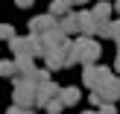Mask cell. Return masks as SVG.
Listing matches in <instances>:
<instances>
[{
	"label": "cell",
	"mask_w": 120,
	"mask_h": 114,
	"mask_svg": "<svg viewBox=\"0 0 120 114\" xmlns=\"http://www.w3.org/2000/svg\"><path fill=\"white\" fill-rule=\"evenodd\" d=\"M79 35H85V38H97L100 35V23L91 15V9H79Z\"/></svg>",
	"instance_id": "7"
},
{
	"label": "cell",
	"mask_w": 120,
	"mask_h": 114,
	"mask_svg": "<svg viewBox=\"0 0 120 114\" xmlns=\"http://www.w3.org/2000/svg\"><path fill=\"white\" fill-rule=\"evenodd\" d=\"M70 12H73V6H70L68 0H53V3H50V15L59 18V21H62L64 15H70Z\"/></svg>",
	"instance_id": "13"
},
{
	"label": "cell",
	"mask_w": 120,
	"mask_h": 114,
	"mask_svg": "<svg viewBox=\"0 0 120 114\" xmlns=\"http://www.w3.org/2000/svg\"><path fill=\"white\" fill-rule=\"evenodd\" d=\"M114 70H117V73H120V56L114 59Z\"/></svg>",
	"instance_id": "20"
},
{
	"label": "cell",
	"mask_w": 120,
	"mask_h": 114,
	"mask_svg": "<svg viewBox=\"0 0 120 114\" xmlns=\"http://www.w3.org/2000/svg\"><path fill=\"white\" fill-rule=\"evenodd\" d=\"M12 103H15V105H23V108H35V105H38V88H35L32 82H15Z\"/></svg>",
	"instance_id": "4"
},
{
	"label": "cell",
	"mask_w": 120,
	"mask_h": 114,
	"mask_svg": "<svg viewBox=\"0 0 120 114\" xmlns=\"http://www.w3.org/2000/svg\"><path fill=\"white\" fill-rule=\"evenodd\" d=\"M111 12H114V3H94V9H91V15L97 18V23H100V29H103L105 23H111Z\"/></svg>",
	"instance_id": "9"
},
{
	"label": "cell",
	"mask_w": 120,
	"mask_h": 114,
	"mask_svg": "<svg viewBox=\"0 0 120 114\" xmlns=\"http://www.w3.org/2000/svg\"><path fill=\"white\" fill-rule=\"evenodd\" d=\"M59 94H62V88H59L53 79H50V82H44V85H38V105L44 108V105L50 103V99H56Z\"/></svg>",
	"instance_id": "8"
},
{
	"label": "cell",
	"mask_w": 120,
	"mask_h": 114,
	"mask_svg": "<svg viewBox=\"0 0 120 114\" xmlns=\"http://www.w3.org/2000/svg\"><path fill=\"white\" fill-rule=\"evenodd\" d=\"M59 29H62L68 38H70V35H76V32H79V12H70V15H64L62 21H59Z\"/></svg>",
	"instance_id": "10"
},
{
	"label": "cell",
	"mask_w": 120,
	"mask_h": 114,
	"mask_svg": "<svg viewBox=\"0 0 120 114\" xmlns=\"http://www.w3.org/2000/svg\"><path fill=\"white\" fill-rule=\"evenodd\" d=\"M32 3H35V0H15L18 9H32Z\"/></svg>",
	"instance_id": "17"
},
{
	"label": "cell",
	"mask_w": 120,
	"mask_h": 114,
	"mask_svg": "<svg viewBox=\"0 0 120 114\" xmlns=\"http://www.w3.org/2000/svg\"><path fill=\"white\" fill-rule=\"evenodd\" d=\"M100 114H117V108H114V105H103V108H97Z\"/></svg>",
	"instance_id": "18"
},
{
	"label": "cell",
	"mask_w": 120,
	"mask_h": 114,
	"mask_svg": "<svg viewBox=\"0 0 120 114\" xmlns=\"http://www.w3.org/2000/svg\"><path fill=\"white\" fill-rule=\"evenodd\" d=\"M9 50H12V56H41V47H38V38L35 35H18V38H12L9 41Z\"/></svg>",
	"instance_id": "5"
},
{
	"label": "cell",
	"mask_w": 120,
	"mask_h": 114,
	"mask_svg": "<svg viewBox=\"0 0 120 114\" xmlns=\"http://www.w3.org/2000/svg\"><path fill=\"white\" fill-rule=\"evenodd\" d=\"M0 76H3V79H12V82L18 79V64H15V59H0Z\"/></svg>",
	"instance_id": "12"
},
{
	"label": "cell",
	"mask_w": 120,
	"mask_h": 114,
	"mask_svg": "<svg viewBox=\"0 0 120 114\" xmlns=\"http://www.w3.org/2000/svg\"><path fill=\"white\" fill-rule=\"evenodd\" d=\"M6 114H32V108H23V105H12Z\"/></svg>",
	"instance_id": "16"
},
{
	"label": "cell",
	"mask_w": 120,
	"mask_h": 114,
	"mask_svg": "<svg viewBox=\"0 0 120 114\" xmlns=\"http://www.w3.org/2000/svg\"><path fill=\"white\" fill-rule=\"evenodd\" d=\"M111 79H114V73H111V67H105V64H88V67H82V82H85L88 91H100V88H105Z\"/></svg>",
	"instance_id": "2"
},
{
	"label": "cell",
	"mask_w": 120,
	"mask_h": 114,
	"mask_svg": "<svg viewBox=\"0 0 120 114\" xmlns=\"http://www.w3.org/2000/svg\"><path fill=\"white\" fill-rule=\"evenodd\" d=\"M120 99V82L111 79L105 88H100V91H91V97H88V103L94 105V108H103V105H114Z\"/></svg>",
	"instance_id": "3"
},
{
	"label": "cell",
	"mask_w": 120,
	"mask_h": 114,
	"mask_svg": "<svg viewBox=\"0 0 120 114\" xmlns=\"http://www.w3.org/2000/svg\"><path fill=\"white\" fill-rule=\"evenodd\" d=\"M82 114H100V111L97 108H88V111H82Z\"/></svg>",
	"instance_id": "21"
},
{
	"label": "cell",
	"mask_w": 120,
	"mask_h": 114,
	"mask_svg": "<svg viewBox=\"0 0 120 114\" xmlns=\"http://www.w3.org/2000/svg\"><path fill=\"white\" fill-rule=\"evenodd\" d=\"M79 97H82V94H79V88H76V85H68V88H62V94H59V99L64 103V108H73V105L79 103Z\"/></svg>",
	"instance_id": "11"
},
{
	"label": "cell",
	"mask_w": 120,
	"mask_h": 114,
	"mask_svg": "<svg viewBox=\"0 0 120 114\" xmlns=\"http://www.w3.org/2000/svg\"><path fill=\"white\" fill-rule=\"evenodd\" d=\"M97 3H111V0H97Z\"/></svg>",
	"instance_id": "23"
},
{
	"label": "cell",
	"mask_w": 120,
	"mask_h": 114,
	"mask_svg": "<svg viewBox=\"0 0 120 114\" xmlns=\"http://www.w3.org/2000/svg\"><path fill=\"white\" fill-rule=\"evenodd\" d=\"M12 38H18L15 26H12V23H0V41H12Z\"/></svg>",
	"instance_id": "14"
},
{
	"label": "cell",
	"mask_w": 120,
	"mask_h": 114,
	"mask_svg": "<svg viewBox=\"0 0 120 114\" xmlns=\"http://www.w3.org/2000/svg\"><path fill=\"white\" fill-rule=\"evenodd\" d=\"M53 29H59V18H53L50 12L29 18V35H47V32H53Z\"/></svg>",
	"instance_id": "6"
},
{
	"label": "cell",
	"mask_w": 120,
	"mask_h": 114,
	"mask_svg": "<svg viewBox=\"0 0 120 114\" xmlns=\"http://www.w3.org/2000/svg\"><path fill=\"white\" fill-rule=\"evenodd\" d=\"M114 12H117V15H120V0H114Z\"/></svg>",
	"instance_id": "22"
},
{
	"label": "cell",
	"mask_w": 120,
	"mask_h": 114,
	"mask_svg": "<svg viewBox=\"0 0 120 114\" xmlns=\"http://www.w3.org/2000/svg\"><path fill=\"white\" fill-rule=\"evenodd\" d=\"M62 108H64V103H62L59 97H56V99H50V103L44 105V111H47V114H62Z\"/></svg>",
	"instance_id": "15"
},
{
	"label": "cell",
	"mask_w": 120,
	"mask_h": 114,
	"mask_svg": "<svg viewBox=\"0 0 120 114\" xmlns=\"http://www.w3.org/2000/svg\"><path fill=\"white\" fill-rule=\"evenodd\" d=\"M70 6H73V9H79V6H85V3H91V0H68Z\"/></svg>",
	"instance_id": "19"
},
{
	"label": "cell",
	"mask_w": 120,
	"mask_h": 114,
	"mask_svg": "<svg viewBox=\"0 0 120 114\" xmlns=\"http://www.w3.org/2000/svg\"><path fill=\"white\" fill-rule=\"evenodd\" d=\"M100 56H103V50H100L97 38H85V35H76L73 38V59H76V64H82V67L100 64Z\"/></svg>",
	"instance_id": "1"
}]
</instances>
